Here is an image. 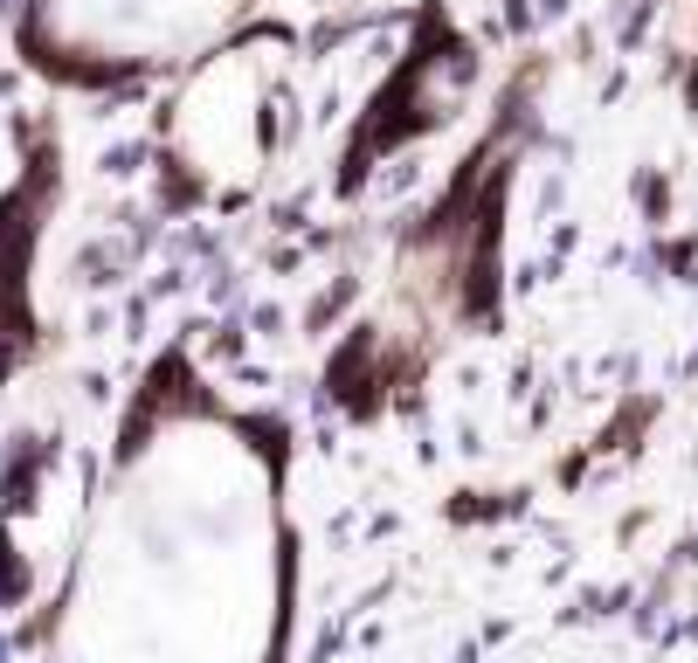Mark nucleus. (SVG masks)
I'll use <instances>...</instances> for the list:
<instances>
[{
	"label": "nucleus",
	"mask_w": 698,
	"mask_h": 663,
	"mask_svg": "<svg viewBox=\"0 0 698 663\" xmlns=\"http://www.w3.org/2000/svg\"><path fill=\"white\" fill-rule=\"evenodd\" d=\"M284 629V449L194 373L153 381L63 595L55 663H277Z\"/></svg>",
	"instance_id": "nucleus-1"
},
{
	"label": "nucleus",
	"mask_w": 698,
	"mask_h": 663,
	"mask_svg": "<svg viewBox=\"0 0 698 663\" xmlns=\"http://www.w3.org/2000/svg\"><path fill=\"white\" fill-rule=\"evenodd\" d=\"M250 0H28L22 49L63 84H131L201 63Z\"/></svg>",
	"instance_id": "nucleus-2"
},
{
	"label": "nucleus",
	"mask_w": 698,
	"mask_h": 663,
	"mask_svg": "<svg viewBox=\"0 0 698 663\" xmlns=\"http://www.w3.org/2000/svg\"><path fill=\"white\" fill-rule=\"evenodd\" d=\"M284 49L215 42L174 104V153L201 187H256L284 131Z\"/></svg>",
	"instance_id": "nucleus-3"
},
{
	"label": "nucleus",
	"mask_w": 698,
	"mask_h": 663,
	"mask_svg": "<svg viewBox=\"0 0 698 663\" xmlns=\"http://www.w3.org/2000/svg\"><path fill=\"white\" fill-rule=\"evenodd\" d=\"M49 215V180H14L0 194V381L35 353V305H28V277H35V242H42Z\"/></svg>",
	"instance_id": "nucleus-4"
}]
</instances>
